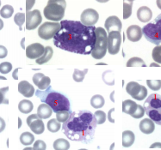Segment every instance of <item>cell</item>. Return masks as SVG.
I'll use <instances>...</instances> for the list:
<instances>
[{"label":"cell","instance_id":"obj_1","mask_svg":"<svg viewBox=\"0 0 161 150\" xmlns=\"http://www.w3.org/2000/svg\"><path fill=\"white\" fill-rule=\"evenodd\" d=\"M96 27H87L78 21L64 20L60 29L53 37V44L58 48L80 55H89L96 42Z\"/></svg>","mask_w":161,"mask_h":150},{"label":"cell","instance_id":"obj_2","mask_svg":"<svg viewBox=\"0 0 161 150\" xmlns=\"http://www.w3.org/2000/svg\"><path fill=\"white\" fill-rule=\"evenodd\" d=\"M97 124L92 111L82 110L72 112L68 119L63 123L62 130L70 140L88 144L94 137Z\"/></svg>","mask_w":161,"mask_h":150},{"label":"cell","instance_id":"obj_3","mask_svg":"<svg viewBox=\"0 0 161 150\" xmlns=\"http://www.w3.org/2000/svg\"><path fill=\"white\" fill-rule=\"evenodd\" d=\"M36 95L42 101V102L48 105L54 112L71 110L69 100L62 94L53 91L50 86L45 90H36Z\"/></svg>","mask_w":161,"mask_h":150},{"label":"cell","instance_id":"obj_4","mask_svg":"<svg viewBox=\"0 0 161 150\" xmlns=\"http://www.w3.org/2000/svg\"><path fill=\"white\" fill-rule=\"evenodd\" d=\"M144 111L149 118L155 124H161V96L158 94H152L144 103Z\"/></svg>","mask_w":161,"mask_h":150},{"label":"cell","instance_id":"obj_5","mask_svg":"<svg viewBox=\"0 0 161 150\" xmlns=\"http://www.w3.org/2000/svg\"><path fill=\"white\" fill-rule=\"evenodd\" d=\"M66 3L65 0H50L44 8L43 13L47 19L54 23L61 21L65 15Z\"/></svg>","mask_w":161,"mask_h":150},{"label":"cell","instance_id":"obj_6","mask_svg":"<svg viewBox=\"0 0 161 150\" xmlns=\"http://www.w3.org/2000/svg\"><path fill=\"white\" fill-rule=\"evenodd\" d=\"M96 42L92 56L96 59H101L105 56L108 48V34L102 27L96 28Z\"/></svg>","mask_w":161,"mask_h":150},{"label":"cell","instance_id":"obj_7","mask_svg":"<svg viewBox=\"0 0 161 150\" xmlns=\"http://www.w3.org/2000/svg\"><path fill=\"white\" fill-rule=\"evenodd\" d=\"M142 34L149 42L159 46L161 42V17L158 16L154 23H150L142 28Z\"/></svg>","mask_w":161,"mask_h":150},{"label":"cell","instance_id":"obj_8","mask_svg":"<svg viewBox=\"0 0 161 150\" xmlns=\"http://www.w3.org/2000/svg\"><path fill=\"white\" fill-rule=\"evenodd\" d=\"M60 29V23H44L38 29L40 38L48 40L54 37L56 34Z\"/></svg>","mask_w":161,"mask_h":150},{"label":"cell","instance_id":"obj_9","mask_svg":"<svg viewBox=\"0 0 161 150\" xmlns=\"http://www.w3.org/2000/svg\"><path fill=\"white\" fill-rule=\"evenodd\" d=\"M126 91L137 101H143L147 95V89L144 86L135 82H128L126 86Z\"/></svg>","mask_w":161,"mask_h":150},{"label":"cell","instance_id":"obj_10","mask_svg":"<svg viewBox=\"0 0 161 150\" xmlns=\"http://www.w3.org/2000/svg\"><path fill=\"white\" fill-rule=\"evenodd\" d=\"M122 43V35L121 33L116 31H112L108 34V52L111 55L117 54L120 50Z\"/></svg>","mask_w":161,"mask_h":150},{"label":"cell","instance_id":"obj_11","mask_svg":"<svg viewBox=\"0 0 161 150\" xmlns=\"http://www.w3.org/2000/svg\"><path fill=\"white\" fill-rule=\"evenodd\" d=\"M99 14L94 9H86L82 12L80 17V23L87 27L94 26L98 22Z\"/></svg>","mask_w":161,"mask_h":150},{"label":"cell","instance_id":"obj_12","mask_svg":"<svg viewBox=\"0 0 161 150\" xmlns=\"http://www.w3.org/2000/svg\"><path fill=\"white\" fill-rule=\"evenodd\" d=\"M42 17L40 10H35L33 11H27L26 14V28L28 30L36 29L42 23Z\"/></svg>","mask_w":161,"mask_h":150},{"label":"cell","instance_id":"obj_13","mask_svg":"<svg viewBox=\"0 0 161 150\" xmlns=\"http://www.w3.org/2000/svg\"><path fill=\"white\" fill-rule=\"evenodd\" d=\"M27 124L30 128V130L37 135L42 134L45 130L44 123L42 120V118H40L37 116V114H32L30 115V117H28Z\"/></svg>","mask_w":161,"mask_h":150},{"label":"cell","instance_id":"obj_14","mask_svg":"<svg viewBox=\"0 0 161 150\" xmlns=\"http://www.w3.org/2000/svg\"><path fill=\"white\" fill-rule=\"evenodd\" d=\"M45 52V47L40 43H34L27 46L26 56L30 59H39Z\"/></svg>","mask_w":161,"mask_h":150},{"label":"cell","instance_id":"obj_15","mask_svg":"<svg viewBox=\"0 0 161 150\" xmlns=\"http://www.w3.org/2000/svg\"><path fill=\"white\" fill-rule=\"evenodd\" d=\"M105 28L108 33H110L112 31H116L118 33H121L122 28V24L121 20L115 16H112L107 18L105 21Z\"/></svg>","mask_w":161,"mask_h":150},{"label":"cell","instance_id":"obj_16","mask_svg":"<svg viewBox=\"0 0 161 150\" xmlns=\"http://www.w3.org/2000/svg\"><path fill=\"white\" fill-rule=\"evenodd\" d=\"M33 82L40 90H45L50 86L51 79L42 73H36L33 76Z\"/></svg>","mask_w":161,"mask_h":150},{"label":"cell","instance_id":"obj_17","mask_svg":"<svg viewBox=\"0 0 161 150\" xmlns=\"http://www.w3.org/2000/svg\"><path fill=\"white\" fill-rule=\"evenodd\" d=\"M127 36L128 39L132 42H137L142 37V28L138 25L129 26L127 29Z\"/></svg>","mask_w":161,"mask_h":150},{"label":"cell","instance_id":"obj_18","mask_svg":"<svg viewBox=\"0 0 161 150\" xmlns=\"http://www.w3.org/2000/svg\"><path fill=\"white\" fill-rule=\"evenodd\" d=\"M18 92L24 97H32L35 94V88L27 81H21L18 84Z\"/></svg>","mask_w":161,"mask_h":150},{"label":"cell","instance_id":"obj_19","mask_svg":"<svg viewBox=\"0 0 161 150\" xmlns=\"http://www.w3.org/2000/svg\"><path fill=\"white\" fill-rule=\"evenodd\" d=\"M152 17H153V12L148 7H140L137 10V17L139 21L142 23H147L149 21H151Z\"/></svg>","mask_w":161,"mask_h":150},{"label":"cell","instance_id":"obj_20","mask_svg":"<svg viewBox=\"0 0 161 150\" xmlns=\"http://www.w3.org/2000/svg\"><path fill=\"white\" fill-rule=\"evenodd\" d=\"M155 124L154 122L150 118H145L140 123V130L142 133L151 134L154 131Z\"/></svg>","mask_w":161,"mask_h":150},{"label":"cell","instance_id":"obj_21","mask_svg":"<svg viewBox=\"0 0 161 150\" xmlns=\"http://www.w3.org/2000/svg\"><path fill=\"white\" fill-rule=\"evenodd\" d=\"M53 113V110L52 108L50 107L47 104H42L40 105L39 107L37 109V116L42 118V119H47L49 117H51V115Z\"/></svg>","mask_w":161,"mask_h":150},{"label":"cell","instance_id":"obj_22","mask_svg":"<svg viewBox=\"0 0 161 150\" xmlns=\"http://www.w3.org/2000/svg\"><path fill=\"white\" fill-rule=\"evenodd\" d=\"M137 106H138V105L136 104L135 101H131V100H127L122 102V111L124 113L132 116L136 110Z\"/></svg>","mask_w":161,"mask_h":150},{"label":"cell","instance_id":"obj_23","mask_svg":"<svg viewBox=\"0 0 161 150\" xmlns=\"http://www.w3.org/2000/svg\"><path fill=\"white\" fill-rule=\"evenodd\" d=\"M135 134L131 131H125L122 133V146L123 147H130L135 142Z\"/></svg>","mask_w":161,"mask_h":150},{"label":"cell","instance_id":"obj_24","mask_svg":"<svg viewBox=\"0 0 161 150\" xmlns=\"http://www.w3.org/2000/svg\"><path fill=\"white\" fill-rule=\"evenodd\" d=\"M53 54V48L51 46H46L45 47V52L43 53V55L39 58V59H36V63L38 65H43V64H46L47 62H48L50 59H52Z\"/></svg>","mask_w":161,"mask_h":150},{"label":"cell","instance_id":"obj_25","mask_svg":"<svg viewBox=\"0 0 161 150\" xmlns=\"http://www.w3.org/2000/svg\"><path fill=\"white\" fill-rule=\"evenodd\" d=\"M34 106L33 103L30 101L28 100H23V101H20V103L18 104V109L21 112L23 113H30V111L33 110Z\"/></svg>","mask_w":161,"mask_h":150},{"label":"cell","instance_id":"obj_26","mask_svg":"<svg viewBox=\"0 0 161 150\" xmlns=\"http://www.w3.org/2000/svg\"><path fill=\"white\" fill-rule=\"evenodd\" d=\"M69 142L66 139L59 138L55 140V142H53V148L56 150H67L69 149Z\"/></svg>","mask_w":161,"mask_h":150},{"label":"cell","instance_id":"obj_27","mask_svg":"<svg viewBox=\"0 0 161 150\" xmlns=\"http://www.w3.org/2000/svg\"><path fill=\"white\" fill-rule=\"evenodd\" d=\"M105 103V101L102 95H96L91 100V105H92V107L96 108V109H98L103 106V105Z\"/></svg>","mask_w":161,"mask_h":150},{"label":"cell","instance_id":"obj_28","mask_svg":"<svg viewBox=\"0 0 161 150\" xmlns=\"http://www.w3.org/2000/svg\"><path fill=\"white\" fill-rule=\"evenodd\" d=\"M34 141H35V137H34L33 134L30 133V132H24L20 137L21 143L25 145V146H29L30 144H32Z\"/></svg>","mask_w":161,"mask_h":150},{"label":"cell","instance_id":"obj_29","mask_svg":"<svg viewBox=\"0 0 161 150\" xmlns=\"http://www.w3.org/2000/svg\"><path fill=\"white\" fill-rule=\"evenodd\" d=\"M87 72H88V69H85L84 70H79L78 69H75L73 75H72L73 80L77 82H81L85 79V76Z\"/></svg>","mask_w":161,"mask_h":150},{"label":"cell","instance_id":"obj_30","mask_svg":"<svg viewBox=\"0 0 161 150\" xmlns=\"http://www.w3.org/2000/svg\"><path fill=\"white\" fill-rule=\"evenodd\" d=\"M60 127H61L60 123L57 119H54V118L49 120L48 123H47V130L50 132L55 133V132H57V131H59L60 130Z\"/></svg>","mask_w":161,"mask_h":150},{"label":"cell","instance_id":"obj_31","mask_svg":"<svg viewBox=\"0 0 161 150\" xmlns=\"http://www.w3.org/2000/svg\"><path fill=\"white\" fill-rule=\"evenodd\" d=\"M14 13V8L11 5L6 4L0 10V15L3 18H10L12 17Z\"/></svg>","mask_w":161,"mask_h":150},{"label":"cell","instance_id":"obj_32","mask_svg":"<svg viewBox=\"0 0 161 150\" xmlns=\"http://www.w3.org/2000/svg\"><path fill=\"white\" fill-rule=\"evenodd\" d=\"M128 67H146V64L140 58H132L127 63Z\"/></svg>","mask_w":161,"mask_h":150},{"label":"cell","instance_id":"obj_33","mask_svg":"<svg viewBox=\"0 0 161 150\" xmlns=\"http://www.w3.org/2000/svg\"><path fill=\"white\" fill-rule=\"evenodd\" d=\"M72 113L71 110L70 111H59L56 112V119L59 121V123H64L65 121L68 119L70 115Z\"/></svg>","mask_w":161,"mask_h":150},{"label":"cell","instance_id":"obj_34","mask_svg":"<svg viewBox=\"0 0 161 150\" xmlns=\"http://www.w3.org/2000/svg\"><path fill=\"white\" fill-rule=\"evenodd\" d=\"M132 5H133V2H128V1H124L123 3V18L124 19H128V17H130L132 14Z\"/></svg>","mask_w":161,"mask_h":150},{"label":"cell","instance_id":"obj_35","mask_svg":"<svg viewBox=\"0 0 161 150\" xmlns=\"http://www.w3.org/2000/svg\"><path fill=\"white\" fill-rule=\"evenodd\" d=\"M14 22L19 27L20 29H22L23 23L25 22V14L23 13H17L14 17Z\"/></svg>","mask_w":161,"mask_h":150},{"label":"cell","instance_id":"obj_36","mask_svg":"<svg viewBox=\"0 0 161 150\" xmlns=\"http://www.w3.org/2000/svg\"><path fill=\"white\" fill-rule=\"evenodd\" d=\"M147 84L153 90H159L161 87L160 80H147Z\"/></svg>","mask_w":161,"mask_h":150},{"label":"cell","instance_id":"obj_37","mask_svg":"<svg viewBox=\"0 0 161 150\" xmlns=\"http://www.w3.org/2000/svg\"><path fill=\"white\" fill-rule=\"evenodd\" d=\"M95 118L97 120V124H103L106 120V114L105 112H103V111H97L95 112Z\"/></svg>","mask_w":161,"mask_h":150},{"label":"cell","instance_id":"obj_38","mask_svg":"<svg viewBox=\"0 0 161 150\" xmlns=\"http://www.w3.org/2000/svg\"><path fill=\"white\" fill-rule=\"evenodd\" d=\"M12 65L9 62H3L0 64V73L2 74H7L11 70Z\"/></svg>","mask_w":161,"mask_h":150},{"label":"cell","instance_id":"obj_39","mask_svg":"<svg viewBox=\"0 0 161 150\" xmlns=\"http://www.w3.org/2000/svg\"><path fill=\"white\" fill-rule=\"evenodd\" d=\"M9 88H0V104H8V99L5 97L6 96V93H8Z\"/></svg>","mask_w":161,"mask_h":150},{"label":"cell","instance_id":"obj_40","mask_svg":"<svg viewBox=\"0 0 161 150\" xmlns=\"http://www.w3.org/2000/svg\"><path fill=\"white\" fill-rule=\"evenodd\" d=\"M144 114H145V111H144V108H143V106L138 105V106H137V108H136V110H135V112L133 113L132 117H134V118H141V117H142L143 116H144Z\"/></svg>","mask_w":161,"mask_h":150},{"label":"cell","instance_id":"obj_41","mask_svg":"<svg viewBox=\"0 0 161 150\" xmlns=\"http://www.w3.org/2000/svg\"><path fill=\"white\" fill-rule=\"evenodd\" d=\"M46 143L42 140H37L34 144V149H37V150H45L46 149Z\"/></svg>","mask_w":161,"mask_h":150},{"label":"cell","instance_id":"obj_42","mask_svg":"<svg viewBox=\"0 0 161 150\" xmlns=\"http://www.w3.org/2000/svg\"><path fill=\"white\" fill-rule=\"evenodd\" d=\"M160 46L155 47V49L153 52V58L156 62L160 63Z\"/></svg>","mask_w":161,"mask_h":150},{"label":"cell","instance_id":"obj_43","mask_svg":"<svg viewBox=\"0 0 161 150\" xmlns=\"http://www.w3.org/2000/svg\"><path fill=\"white\" fill-rule=\"evenodd\" d=\"M8 55V51L3 46H0V59H4Z\"/></svg>","mask_w":161,"mask_h":150},{"label":"cell","instance_id":"obj_44","mask_svg":"<svg viewBox=\"0 0 161 150\" xmlns=\"http://www.w3.org/2000/svg\"><path fill=\"white\" fill-rule=\"evenodd\" d=\"M5 129V121L2 117H0V133Z\"/></svg>","mask_w":161,"mask_h":150},{"label":"cell","instance_id":"obj_45","mask_svg":"<svg viewBox=\"0 0 161 150\" xmlns=\"http://www.w3.org/2000/svg\"><path fill=\"white\" fill-rule=\"evenodd\" d=\"M3 28V22L2 21V20L0 19V30L2 29Z\"/></svg>","mask_w":161,"mask_h":150},{"label":"cell","instance_id":"obj_46","mask_svg":"<svg viewBox=\"0 0 161 150\" xmlns=\"http://www.w3.org/2000/svg\"><path fill=\"white\" fill-rule=\"evenodd\" d=\"M17 70H16V71H15V73H13V78L14 79H17L18 78V77H17Z\"/></svg>","mask_w":161,"mask_h":150},{"label":"cell","instance_id":"obj_47","mask_svg":"<svg viewBox=\"0 0 161 150\" xmlns=\"http://www.w3.org/2000/svg\"><path fill=\"white\" fill-rule=\"evenodd\" d=\"M0 5H1V1H0Z\"/></svg>","mask_w":161,"mask_h":150}]
</instances>
